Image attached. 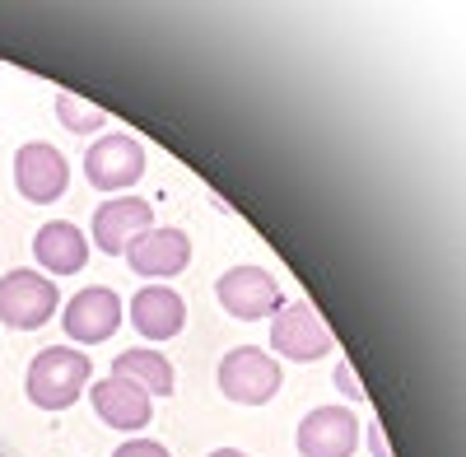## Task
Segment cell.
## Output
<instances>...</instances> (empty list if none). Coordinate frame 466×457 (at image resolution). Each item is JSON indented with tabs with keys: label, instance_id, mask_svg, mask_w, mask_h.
<instances>
[{
	"label": "cell",
	"instance_id": "cell-1",
	"mask_svg": "<svg viewBox=\"0 0 466 457\" xmlns=\"http://www.w3.org/2000/svg\"><path fill=\"white\" fill-rule=\"evenodd\" d=\"M94 378V364L85 350H70V346H47L37 350L24 378V392L37 411H70L75 401L85 397Z\"/></svg>",
	"mask_w": 466,
	"mask_h": 457
},
{
	"label": "cell",
	"instance_id": "cell-2",
	"mask_svg": "<svg viewBox=\"0 0 466 457\" xmlns=\"http://www.w3.org/2000/svg\"><path fill=\"white\" fill-rule=\"evenodd\" d=\"M56 313H61L56 280L28 271V266L0 276V322H5L10 331H37V327H47Z\"/></svg>",
	"mask_w": 466,
	"mask_h": 457
},
{
	"label": "cell",
	"instance_id": "cell-3",
	"mask_svg": "<svg viewBox=\"0 0 466 457\" xmlns=\"http://www.w3.org/2000/svg\"><path fill=\"white\" fill-rule=\"evenodd\" d=\"M270 350L289 364H313V360H327L336 350V340L322 327V318L313 313V303L294 299V303H280L270 313Z\"/></svg>",
	"mask_w": 466,
	"mask_h": 457
},
{
	"label": "cell",
	"instance_id": "cell-4",
	"mask_svg": "<svg viewBox=\"0 0 466 457\" xmlns=\"http://www.w3.org/2000/svg\"><path fill=\"white\" fill-rule=\"evenodd\" d=\"M280 383H285L280 360L257 350V346H233L219 360V392L238 406H266L280 392Z\"/></svg>",
	"mask_w": 466,
	"mask_h": 457
},
{
	"label": "cell",
	"instance_id": "cell-5",
	"mask_svg": "<svg viewBox=\"0 0 466 457\" xmlns=\"http://www.w3.org/2000/svg\"><path fill=\"white\" fill-rule=\"evenodd\" d=\"M215 299L228 318L238 322H257V318H270L285 303L276 276L266 266H228V271L215 280Z\"/></svg>",
	"mask_w": 466,
	"mask_h": 457
},
{
	"label": "cell",
	"instance_id": "cell-6",
	"mask_svg": "<svg viewBox=\"0 0 466 457\" xmlns=\"http://www.w3.org/2000/svg\"><path fill=\"white\" fill-rule=\"evenodd\" d=\"M70 187V164L56 145L47 140H28L15 149V192L28 206H52L66 197Z\"/></svg>",
	"mask_w": 466,
	"mask_h": 457
},
{
	"label": "cell",
	"instance_id": "cell-7",
	"mask_svg": "<svg viewBox=\"0 0 466 457\" xmlns=\"http://www.w3.org/2000/svg\"><path fill=\"white\" fill-rule=\"evenodd\" d=\"M140 173H145V149L127 131H103V140H94L85 155V178L94 192H127L140 182Z\"/></svg>",
	"mask_w": 466,
	"mask_h": 457
},
{
	"label": "cell",
	"instance_id": "cell-8",
	"mask_svg": "<svg viewBox=\"0 0 466 457\" xmlns=\"http://www.w3.org/2000/svg\"><path fill=\"white\" fill-rule=\"evenodd\" d=\"M122 294L107 289V285H89L80 294L66 299V313H61V327L75 346H103V340L122 327Z\"/></svg>",
	"mask_w": 466,
	"mask_h": 457
},
{
	"label": "cell",
	"instance_id": "cell-9",
	"mask_svg": "<svg viewBox=\"0 0 466 457\" xmlns=\"http://www.w3.org/2000/svg\"><path fill=\"white\" fill-rule=\"evenodd\" d=\"M299 457H355L360 448V421L350 406H313L299 421Z\"/></svg>",
	"mask_w": 466,
	"mask_h": 457
},
{
	"label": "cell",
	"instance_id": "cell-10",
	"mask_svg": "<svg viewBox=\"0 0 466 457\" xmlns=\"http://www.w3.org/2000/svg\"><path fill=\"white\" fill-rule=\"evenodd\" d=\"M127 261H131V271L145 276L149 285H168L173 276L187 271V261H191V239L182 234V228H145V234L127 248Z\"/></svg>",
	"mask_w": 466,
	"mask_h": 457
},
{
	"label": "cell",
	"instance_id": "cell-11",
	"mask_svg": "<svg viewBox=\"0 0 466 457\" xmlns=\"http://www.w3.org/2000/svg\"><path fill=\"white\" fill-rule=\"evenodd\" d=\"M154 228V206L140 201V197H112L94 210V234L89 243L103 252V257H127V248Z\"/></svg>",
	"mask_w": 466,
	"mask_h": 457
},
{
	"label": "cell",
	"instance_id": "cell-12",
	"mask_svg": "<svg viewBox=\"0 0 466 457\" xmlns=\"http://www.w3.org/2000/svg\"><path fill=\"white\" fill-rule=\"evenodd\" d=\"M89 401H94V415L107 425V430H145L149 415H154V397L136 383H127V378L107 373L103 383L89 388Z\"/></svg>",
	"mask_w": 466,
	"mask_h": 457
},
{
	"label": "cell",
	"instance_id": "cell-13",
	"mask_svg": "<svg viewBox=\"0 0 466 457\" xmlns=\"http://www.w3.org/2000/svg\"><path fill=\"white\" fill-rule=\"evenodd\" d=\"M127 318L145 340H173L187 327V303L173 285H140Z\"/></svg>",
	"mask_w": 466,
	"mask_h": 457
},
{
	"label": "cell",
	"instance_id": "cell-14",
	"mask_svg": "<svg viewBox=\"0 0 466 457\" xmlns=\"http://www.w3.org/2000/svg\"><path fill=\"white\" fill-rule=\"evenodd\" d=\"M33 257L47 276H75V271H85V261H89V239L70 219H47L33 234Z\"/></svg>",
	"mask_w": 466,
	"mask_h": 457
},
{
	"label": "cell",
	"instance_id": "cell-15",
	"mask_svg": "<svg viewBox=\"0 0 466 457\" xmlns=\"http://www.w3.org/2000/svg\"><path fill=\"white\" fill-rule=\"evenodd\" d=\"M112 373L116 378H127V383H136V388H145L149 397H173L177 392V373H173V364H168V355H159V350H122L112 360Z\"/></svg>",
	"mask_w": 466,
	"mask_h": 457
},
{
	"label": "cell",
	"instance_id": "cell-16",
	"mask_svg": "<svg viewBox=\"0 0 466 457\" xmlns=\"http://www.w3.org/2000/svg\"><path fill=\"white\" fill-rule=\"evenodd\" d=\"M56 117H61V127H70L75 136H94V131L107 127V112L94 107V103L80 98V94H56Z\"/></svg>",
	"mask_w": 466,
	"mask_h": 457
},
{
	"label": "cell",
	"instance_id": "cell-17",
	"mask_svg": "<svg viewBox=\"0 0 466 457\" xmlns=\"http://www.w3.org/2000/svg\"><path fill=\"white\" fill-rule=\"evenodd\" d=\"M112 457H173V452H168L164 443H154V439H127Z\"/></svg>",
	"mask_w": 466,
	"mask_h": 457
},
{
	"label": "cell",
	"instance_id": "cell-18",
	"mask_svg": "<svg viewBox=\"0 0 466 457\" xmlns=\"http://www.w3.org/2000/svg\"><path fill=\"white\" fill-rule=\"evenodd\" d=\"M336 388L350 397V401H364V383H360V378H355V369H350L345 360L336 364Z\"/></svg>",
	"mask_w": 466,
	"mask_h": 457
},
{
	"label": "cell",
	"instance_id": "cell-19",
	"mask_svg": "<svg viewBox=\"0 0 466 457\" xmlns=\"http://www.w3.org/2000/svg\"><path fill=\"white\" fill-rule=\"evenodd\" d=\"M369 448H373V457H392V448L382 439V425H369Z\"/></svg>",
	"mask_w": 466,
	"mask_h": 457
},
{
	"label": "cell",
	"instance_id": "cell-20",
	"mask_svg": "<svg viewBox=\"0 0 466 457\" xmlns=\"http://www.w3.org/2000/svg\"><path fill=\"white\" fill-rule=\"evenodd\" d=\"M210 457H252V452H243V448H215Z\"/></svg>",
	"mask_w": 466,
	"mask_h": 457
},
{
	"label": "cell",
	"instance_id": "cell-21",
	"mask_svg": "<svg viewBox=\"0 0 466 457\" xmlns=\"http://www.w3.org/2000/svg\"><path fill=\"white\" fill-rule=\"evenodd\" d=\"M0 457H5V452H0Z\"/></svg>",
	"mask_w": 466,
	"mask_h": 457
}]
</instances>
